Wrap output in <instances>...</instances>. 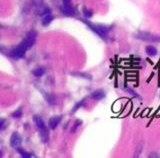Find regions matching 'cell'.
<instances>
[{
    "mask_svg": "<svg viewBox=\"0 0 160 158\" xmlns=\"http://www.w3.org/2000/svg\"><path fill=\"white\" fill-rule=\"evenodd\" d=\"M21 142H22V139L20 135L18 134L17 132H14L13 134L11 135V138H10V145L13 148L15 149H18L20 147V145H21Z\"/></svg>",
    "mask_w": 160,
    "mask_h": 158,
    "instance_id": "obj_5",
    "label": "cell"
},
{
    "mask_svg": "<svg viewBox=\"0 0 160 158\" xmlns=\"http://www.w3.org/2000/svg\"><path fill=\"white\" fill-rule=\"evenodd\" d=\"M21 115H22V110H21V108H19V109H17L16 111H14L13 113L11 114L12 117H14V118H19V117H21Z\"/></svg>",
    "mask_w": 160,
    "mask_h": 158,
    "instance_id": "obj_15",
    "label": "cell"
},
{
    "mask_svg": "<svg viewBox=\"0 0 160 158\" xmlns=\"http://www.w3.org/2000/svg\"><path fill=\"white\" fill-rule=\"evenodd\" d=\"M90 96L92 99H95V100H101V99L105 97V92L103 90H95L91 93Z\"/></svg>",
    "mask_w": 160,
    "mask_h": 158,
    "instance_id": "obj_8",
    "label": "cell"
},
{
    "mask_svg": "<svg viewBox=\"0 0 160 158\" xmlns=\"http://www.w3.org/2000/svg\"><path fill=\"white\" fill-rule=\"evenodd\" d=\"M36 13H37L38 15L43 16L45 14L49 13V9H48V7H46V6L40 5V6H37V11H36Z\"/></svg>",
    "mask_w": 160,
    "mask_h": 158,
    "instance_id": "obj_13",
    "label": "cell"
},
{
    "mask_svg": "<svg viewBox=\"0 0 160 158\" xmlns=\"http://www.w3.org/2000/svg\"><path fill=\"white\" fill-rule=\"evenodd\" d=\"M136 38L143 40V41H152V42H160V35L152 34L150 32H139Z\"/></svg>",
    "mask_w": 160,
    "mask_h": 158,
    "instance_id": "obj_2",
    "label": "cell"
},
{
    "mask_svg": "<svg viewBox=\"0 0 160 158\" xmlns=\"http://www.w3.org/2000/svg\"><path fill=\"white\" fill-rule=\"evenodd\" d=\"M52 20H53V16L50 15L49 13L42 16V24L43 25H48V24H50Z\"/></svg>",
    "mask_w": 160,
    "mask_h": 158,
    "instance_id": "obj_14",
    "label": "cell"
},
{
    "mask_svg": "<svg viewBox=\"0 0 160 158\" xmlns=\"http://www.w3.org/2000/svg\"><path fill=\"white\" fill-rule=\"evenodd\" d=\"M61 121V116H53L50 119H49V128L50 129H55L57 125L60 123Z\"/></svg>",
    "mask_w": 160,
    "mask_h": 158,
    "instance_id": "obj_6",
    "label": "cell"
},
{
    "mask_svg": "<svg viewBox=\"0 0 160 158\" xmlns=\"http://www.w3.org/2000/svg\"><path fill=\"white\" fill-rule=\"evenodd\" d=\"M80 124H81V121H80V120H78V123L76 122V123H75V125L72 127V132H74V131L76 130V128L78 127V126L80 125Z\"/></svg>",
    "mask_w": 160,
    "mask_h": 158,
    "instance_id": "obj_21",
    "label": "cell"
},
{
    "mask_svg": "<svg viewBox=\"0 0 160 158\" xmlns=\"http://www.w3.org/2000/svg\"><path fill=\"white\" fill-rule=\"evenodd\" d=\"M1 155H2V154H1V151H0V157H1Z\"/></svg>",
    "mask_w": 160,
    "mask_h": 158,
    "instance_id": "obj_24",
    "label": "cell"
},
{
    "mask_svg": "<svg viewBox=\"0 0 160 158\" xmlns=\"http://www.w3.org/2000/svg\"><path fill=\"white\" fill-rule=\"evenodd\" d=\"M4 122H5V121H4L3 119H0V129H1V128L3 127V125H4Z\"/></svg>",
    "mask_w": 160,
    "mask_h": 158,
    "instance_id": "obj_22",
    "label": "cell"
},
{
    "mask_svg": "<svg viewBox=\"0 0 160 158\" xmlns=\"http://www.w3.org/2000/svg\"><path fill=\"white\" fill-rule=\"evenodd\" d=\"M44 73H45L44 68L43 67H40V66H38V67H36V68H34L33 70H32V74H33V75L36 76V77L42 76Z\"/></svg>",
    "mask_w": 160,
    "mask_h": 158,
    "instance_id": "obj_12",
    "label": "cell"
},
{
    "mask_svg": "<svg viewBox=\"0 0 160 158\" xmlns=\"http://www.w3.org/2000/svg\"><path fill=\"white\" fill-rule=\"evenodd\" d=\"M145 51H146V54L150 57H153L157 54V49L156 47L152 46V45H148V46H146L145 48Z\"/></svg>",
    "mask_w": 160,
    "mask_h": 158,
    "instance_id": "obj_9",
    "label": "cell"
},
{
    "mask_svg": "<svg viewBox=\"0 0 160 158\" xmlns=\"http://www.w3.org/2000/svg\"><path fill=\"white\" fill-rule=\"evenodd\" d=\"M83 102H84V101L82 100V101H80V102H78V103H77V104H76V105L74 106V108H73V110H72V111H73V112H74V111H76V109H78V108H79V107L81 106V104H82V103H83Z\"/></svg>",
    "mask_w": 160,
    "mask_h": 158,
    "instance_id": "obj_20",
    "label": "cell"
},
{
    "mask_svg": "<svg viewBox=\"0 0 160 158\" xmlns=\"http://www.w3.org/2000/svg\"><path fill=\"white\" fill-rule=\"evenodd\" d=\"M32 3H33V5L35 6H40V5H42V3H43V0H31Z\"/></svg>",
    "mask_w": 160,
    "mask_h": 158,
    "instance_id": "obj_17",
    "label": "cell"
},
{
    "mask_svg": "<svg viewBox=\"0 0 160 158\" xmlns=\"http://www.w3.org/2000/svg\"><path fill=\"white\" fill-rule=\"evenodd\" d=\"M61 10H62L63 13L65 15H67V16H73L75 14L74 8H73L70 4H68V5H64V4H63V6H62V8H61Z\"/></svg>",
    "mask_w": 160,
    "mask_h": 158,
    "instance_id": "obj_7",
    "label": "cell"
},
{
    "mask_svg": "<svg viewBox=\"0 0 160 158\" xmlns=\"http://www.w3.org/2000/svg\"><path fill=\"white\" fill-rule=\"evenodd\" d=\"M87 25L92 29V30L98 34L99 36H101L102 38H106V36L108 34V31H109V28L103 26V25H95V24H92L90 22H85Z\"/></svg>",
    "mask_w": 160,
    "mask_h": 158,
    "instance_id": "obj_1",
    "label": "cell"
},
{
    "mask_svg": "<svg viewBox=\"0 0 160 158\" xmlns=\"http://www.w3.org/2000/svg\"><path fill=\"white\" fill-rule=\"evenodd\" d=\"M33 120H34L35 124H36V125H37V127L39 128V129H40V128H43V127H45L44 121L42 120V118L40 117V116L34 115V116H33Z\"/></svg>",
    "mask_w": 160,
    "mask_h": 158,
    "instance_id": "obj_11",
    "label": "cell"
},
{
    "mask_svg": "<svg viewBox=\"0 0 160 158\" xmlns=\"http://www.w3.org/2000/svg\"><path fill=\"white\" fill-rule=\"evenodd\" d=\"M19 152H20V155H21L22 157H25V158L30 157V154L28 152H25V151H23V150H20V149H19Z\"/></svg>",
    "mask_w": 160,
    "mask_h": 158,
    "instance_id": "obj_18",
    "label": "cell"
},
{
    "mask_svg": "<svg viewBox=\"0 0 160 158\" xmlns=\"http://www.w3.org/2000/svg\"><path fill=\"white\" fill-rule=\"evenodd\" d=\"M126 91H127V92H129L130 94H132L133 96H135L136 98H139V99H140V96H139V95H138L136 92H135V91H134L133 89H131V88H129V87H128V88H126Z\"/></svg>",
    "mask_w": 160,
    "mask_h": 158,
    "instance_id": "obj_16",
    "label": "cell"
},
{
    "mask_svg": "<svg viewBox=\"0 0 160 158\" xmlns=\"http://www.w3.org/2000/svg\"><path fill=\"white\" fill-rule=\"evenodd\" d=\"M40 136H41V139H42L43 142H47L49 134H48V130L46 127L40 128Z\"/></svg>",
    "mask_w": 160,
    "mask_h": 158,
    "instance_id": "obj_10",
    "label": "cell"
},
{
    "mask_svg": "<svg viewBox=\"0 0 160 158\" xmlns=\"http://www.w3.org/2000/svg\"><path fill=\"white\" fill-rule=\"evenodd\" d=\"M84 15H85V17H86V18H90V17H91V16H92V11L85 9V10H84Z\"/></svg>",
    "mask_w": 160,
    "mask_h": 158,
    "instance_id": "obj_19",
    "label": "cell"
},
{
    "mask_svg": "<svg viewBox=\"0 0 160 158\" xmlns=\"http://www.w3.org/2000/svg\"><path fill=\"white\" fill-rule=\"evenodd\" d=\"M26 51H27L26 47L21 43V44H19L18 46L10 53V56L13 57V58H22L24 55H25Z\"/></svg>",
    "mask_w": 160,
    "mask_h": 158,
    "instance_id": "obj_4",
    "label": "cell"
},
{
    "mask_svg": "<svg viewBox=\"0 0 160 158\" xmlns=\"http://www.w3.org/2000/svg\"><path fill=\"white\" fill-rule=\"evenodd\" d=\"M63 4L64 5H68V4H70V0H63Z\"/></svg>",
    "mask_w": 160,
    "mask_h": 158,
    "instance_id": "obj_23",
    "label": "cell"
},
{
    "mask_svg": "<svg viewBox=\"0 0 160 158\" xmlns=\"http://www.w3.org/2000/svg\"><path fill=\"white\" fill-rule=\"evenodd\" d=\"M35 40H36V33L34 31H30L27 33V35L25 36V38L23 39L21 43L26 47V49H29L35 43Z\"/></svg>",
    "mask_w": 160,
    "mask_h": 158,
    "instance_id": "obj_3",
    "label": "cell"
}]
</instances>
